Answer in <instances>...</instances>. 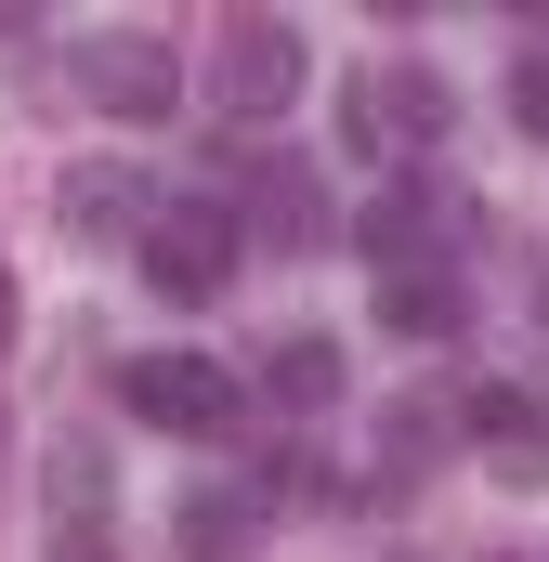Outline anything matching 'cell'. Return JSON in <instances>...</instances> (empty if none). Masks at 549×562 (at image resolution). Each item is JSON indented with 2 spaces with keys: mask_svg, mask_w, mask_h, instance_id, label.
<instances>
[{
  "mask_svg": "<svg viewBox=\"0 0 549 562\" xmlns=\"http://www.w3.org/2000/svg\"><path fill=\"white\" fill-rule=\"evenodd\" d=\"M537 327H549V288H537Z\"/></svg>",
  "mask_w": 549,
  "mask_h": 562,
  "instance_id": "obj_16",
  "label": "cell"
},
{
  "mask_svg": "<svg viewBox=\"0 0 549 562\" xmlns=\"http://www.w3.org/2000/svg\"><path fill=\"white\" fill-rule=\"evenodd\" d=\"M458 419H471V458H484L497 484H549V393H524V380H484Z\"/></svg>",
  "mask_w": 549,
  "mask_h": 562,
  "instance_id": "obj_6",
  "label": "cell"
},
{
  "mask_svg": "<svg viewBox=\"0 0 549 562\" xmlns=\"http://www.w3.org/2000/svg\"><path fill=\"white\" fill-rule=\"evenodd\" d=\"M236 276V210H197V196H170L157 223H144V288L157 301H183V314H210Z\"/></svg>",
  "mask_w": 549,
  "mask_h": 562,
  "instance_id": "obj_2",
  "label": "cell"
},
{
  "mask_svg": "<svg viewBox=\"0 0 549 562\" xmlns=\"http://www.w3.org/2000/svg\"><path fill=\"white\" fill-rule=\"evenodd\" d=\"M66 79H79L105 119H170V105H183V66H170V40H132V26H105V40H66Z\"/></svg>",
  "mask_w": 549,
  "mask_h": 562,
  "instance_id": "obj_4",
  "label": "cell"
},
{
  "mask_svg": "<svg viewBox=\"0 0 549 562\" xmlns=\"http://www.w3.org/2000/svg\"><path fill=\"white\" fill-rule=\"evenodd\" d=\"M249 223H262L274 249H314V183H301V170H274L262 196H249Z\"/></svg>",
  "mask_w": 549,
  "mask_h": 562,
  "instance_id": "obj_12",
  "label": "cell"
},
{
  "mask_svg": "<svg viewBox=\"0 0 549 562\" xmlns=\"http://www.w3.org/2000/svg\"><path fill=\"white\" fill-rule=\"evenodd\" d=\"M144 210H170V196H144L119 157H79V170H66V223H79V236H105V249L132 236L144 249Z\"/></svg>",
  "mask_w": 549,
  "mask_h": 562,
  "instance_id": "obj_8",
  "label": "cell"
},
{
  "mask_svg": "<svg viewBox=\"0 0 549 562\" xmlns=\"http://www.w3.org/2000/svg\"><path fill=\"white\" fill-rule=\"evenodd\" d=\"M511 119H524V144H549V53L511 66Z\"/></svg>",
  "mask_w": 549,
  "mask_h": 562,
  "instance_id": "obj_13",
  "label": "cell"
},
{
  "mask_svg": "<svg viewBox=\"0 0 549 562\" xmlns=\"http://www.w3.org/2000/svg\"><path fill=\"white\" fill-rule=\"evenodd\" d=\"M288 92H301V26H288V13H223L210 105H223V119H274Z\"/></svg>",
  "mask_w": 549,
  "mask_h": 562,
  "instance_id": "obj_3",
  "label": "cell"
},
{
  "mask_svg": "<svg viewBox=\"0 0 549 562\" xmlns=\"http://www.w3.org/2000/svg\"><path fill=\"white\" fill-rule=\"evenodd\" d=\"M354 236H367V262H380V276H432V249L458 236V196H445V183H380Z\"/></svg>",
  "mask_w": 549,
  "mask_h": 562,
  "instance_id": "obj_7",
  "label": "cell"
},
{
  "mask_svg": "<svg viewBox=\"0 0 549 562\" xmlns=\"http://www.w3.org/2000/svg\"><path fill=\"white\" fill-rule=\"evenodd\" d=\"M380 327L445 340V327H458V276H445V262H432V276H380Z\"/></svg>",
  "mask_w": 549,
  "mask_h": 562,
  "instance_id": "obj_10",
  "label": "cell"
},
{
  "mask_svg": "<svg viewBox=\"0 0 549 562\" xmlns=\"http://www.w3.org/2000/svg\"><path fill=\"white\" fill-rule=\"evenodd\" d=\"M432 445H445V406H393V471H418Z\"/></svg>",
  "mask_w": 549,
  "mask_h": 562,
  "instance_id": "obj_14",
  "label": "cell"
},
{
  "mask_svg": "<svg viewBox=\"0 0 549 562\" xmlns=\"http://www.w3.org/2000/svg\"><path fill=\"white\" fill-rule=\"evenodd\" d=\"M262 393L288 406V419H327V406H340V340H274Z\"/></svg>",
  "mask_w": 549,
  "mask_h": 562,
  "instance_id": "obj_9",
  "label": "cell"
},
{
  "mask_svg": "<svg viewBox=\"0 0 549 562\" xmlns=\"http://www.w3.org/2000/svg\"><path fill=\"white\" fill-rule=\"evenodd\" d=\"M0 484H13V276H0Z\"/></svg>",
  "mask_w": 549,
  "mask_h": 562,
  "instance_id": "obj_15",
  "label": "cell"
},
{
  "mask_svg": "<svg viewBox=\"0 0 549 562\" xmlns=\"http://www.w3.org/2000/svg\"><path fill=\"white\" fill-rule=\"evenodd\" d=\"M170 550L183 562H249V510H236V497H183V510H170Z\"/></svg>",
  "mask_w": 549,
  "mask_h": 562,
  "instance_id": "obj_11",
  "label": "cell"
},
{
  "mask_svg": "<svg viewBox=\"0 0 549 562\" xmlns=\"http://www.w3.org/2000/svg\"><path fill=\"white\" fill-rule=\"evenodd\" d=\"M445 119H458V92H445L432 66H367L340 144H354V157H380V144H445Z\"/></svg>",
  "mask_w": 549,
  "mask_h": 562,
  "instance_id": "obj_5",
  "label": "cell"
},
{
  "mask_svg": "<svg viewBox=\"0 0 549 562\" xmlns=\"http://www.w3.org/2000/svg\"><path fill=\"white\" fill-rule=\"evenodd\" d=\"M119 406H132L144 431L223 445V431H249V380H236V367H210V353H132V367H119Z\"/></svg>",
  "mask_w": 549,
  "mask_h": 562,
  "instance_id": "obj_1",
  "label": "cell"
},
{
  "mask_svg": "<svg viewBox=\"0 0 549 562\" xmlns=\"http://www.w3.org/2000/svg\"><path fill=\"white\" fill-rule=\"evenodd\" d=\"M66 562H105V550H66Z\"/></svg>",
  "mask_w": 549,
  "mask_h": 562,
  "instance_id": "obj_17",
  "label": "cell"
}]
</instances>
